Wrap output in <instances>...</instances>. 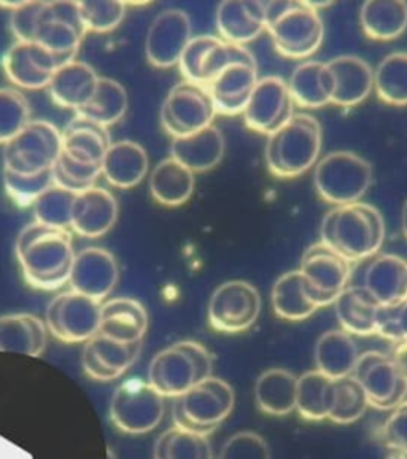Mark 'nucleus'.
I'll return each mask as SVG.
<instances>
[{
	"instance_id": "1",
	"label": "nucleus",
	"mask_w": 407,
	"mask_h": 459,
	"mask_svg": "<svg viewBox=\"0 0 407 459\" xmlns=\"http://www.w3.org/2000/svg\"><path fill=\"white\" fill-rule=\"evenodd\" d=\"M14 254L24 281L37 290L53 292L69 282L75 257L69 230L29 223L16 238Z\"/></svg>"
},
{
	"instance_id": "2",
	"label": "nucleus",
	"mask_w": 407,
	"mask_h": 459,
	"mask_svg": "<svg viewBox=\"0 0 407 459\" xmlns=\"http://www.w3.org/2000/svg\"><path fill=\"white\" fill-rule=\"evenodd\" d=\"M320 233L323 243L353 264L377 255L386 239V222L377 209L358 201L326 212Z\"/></svg>"
},
{
	"instance_id": "3",
	"label": "nucleus",
	"mask_w": 407,
	"mask_h": 459,
	"mask_svg": "<svg viewBox=\"0 0 407 459\" xmlns=\"http://www.w3.org/2000/svg\"><path fill=\"white\" fill-rule=\"evenodd\" d=\"M322 125L314 115L296 114L267 136V169L279 179H294L317 165L322 152Z\"/></svg>"
},
{
	"instance_id": "4",
	"label": "nucleus",
	"mask_w": 407,
	"mask_h": 459,
	"mask_svg": "<svg viewBox=\"0 0 407 459\" xmlns=\"http://www.w3.org/2000/svg\"><path fill=\"white\" fill-rule=\"evenodd\" d=\"M266 30L282 56L304 59L322 47L320 12L304 0H271L266 4Z\"/></svg>"
},
{
	"instance_id": "5",
	"label": "nucleus",
	"mask_w": 407,
	"mask_h": 459,
	"mask_svg": "<svg viewBox=\"0 0 407 459\" xmlns=\"http://www.w3.org/2000/svg\"><path fill=\"white\" fill-rule=\"evenodd\" d=\"M214 360L206 346L185 340L157 352L150 362L148 383L163 397L177 399L212 377Z\"/></svg>"
},
{
	"instance_id": "6",
	"label": "nucleus",
	"mask_w": 407,
	"mask_h": 459,
	"mask_svg": "<svg viewBox=\"0 0 407 459\" xmlns=\"http://www.w3.org/2000/svg\"><path fill=\"white\" fill-rule=\"evenodd\" d=\"M236 403L233 387L210 377L174 402V426L200 436H210L231 415Z\"/></svg>"
},
{
	"instance_id": "7",
	"label": "nucleus",
	"mask_w": 407,
	"mask_h": 459,
	"mask_svg": "<svg viewBox=\"0 0 407 459\" xmlns=\"http://www.w3.org/2000/svg\"><path fill=\"white\" fill-rule=\"evenodd\" d=\"M372 166L349 151L331 152L317 161L314 186L329 204L345 206L361 201L372 184Z\"/></svg>"
},
{
	"instance_id": "8",
	"label": "nucleus",
	"mask_w": 407,
	"mask_h": 459,
	"mask_svg": "<svg viewBox=\"0 0 407 459\" xmlns=\"http://www.w3.org/2000/svg\"><path fill=\"white\" fill-rule=\"evenodd\" d=\"M63 151V134L50 122H29L4 147V169L20 176L50 171Z\"/></svg>"
},
{
	"instance_id": "9",
	"label": "nucleus",
	"mask_w": 407,
	"mask_h": 459,
	"mask_svg": "<svg viewBox=\"0 0 407 459\" xmlns=\"http://www.w3.org/2000/svg\"><path fill=\"white\" fill-rule=\"evenodd\" d=\"M165 416V397L148 381L131 378L114 389L110 420L124 434L140 436L157 429Z\"/></svg>"
},
{
	"instance_id": "10",
	"label": "nucleus",
	"mask_w": 407,
	"mask_h": 459,
	"mask_svg": "<svg viewBox=\"0 0 407 459\" xmlns=\"http://www.w3.org/2000/svg\"><path fill=\"white\" fill-rule=\"evenodd\" d=\"M86 29L80 18L79 2H40L32 42L59 56L75 61Z\"/></svg>"
},
{
	"instance_id": "11",
	"label": "nucleus",
	"mask_w": 407,
	"mask_h": 459,
	"mask_svg": "<svg viewBox=\"0 0 407 459\" xmlns=\"http://www.w3.org/2000/svg\"><path fill=\"white\" fill-rule=\"evenodd\" d=\"M214 100L206 86L180 82L172 88L161 108V125L172 137H185L214 125Z\"/></svg>"
},
{
	"instance_id": "12",
	"label": "nucleus",
	"mask_w": 407,
	"mask_h": 459,
	"mask_svg": "<svg viewBox=\"0 0 407 459\" xmlns=\"http://www.w3.org/2000/svg\"><path fill=\"white\" fill-rule=\"evenodd\" d=\"M102 303L67 290L57 294L47 308L48 333L63 343H86L99 332Z\"/></svg>"
},
{
	"instance_id": "13",
	"label": "nucleus",
	"mask_w": 407,
	"mask_h": 459,
	"mask_svg": "<svg viewBox=\"0 0 407 459\" xmlns=\"http://www.w3.org/2000/svg\"><path fill=\"white\" fill-rule=\"evenodd\" d=\"M233 63L257 65V59L245 47L225 42L220 37L196 36L182 53L179 67L186 82L208 88L215 75Z\"/></svg>"
},
{
	"instance_id": "14",
	"label": "nucleus",
	"mask_w": 407,
	"mask_h": 459,
	"mask_svg": "<svg viewBox=\"0 0 407 459\" xmlns=\"http://www.w3.org/2000/svg\"><path fill=\"white\" fill-rule=\"evenodd\" d=\"M261 313V295L247 281H228L215 290L208 301V317L212 329L223 333H241L257 323Z\"/></svg>"
},
{
	"instance_id": "15",
	"label": "nucleus",
	"mask_w": 407,
	"mask_h": 459,
	"mask_svg": "<svg viewBox=\"0 0 407 459\" xmlns=\"http://www.w3.org/2000/svg\"><path fill=\"white\" fill-rule=\"evenodd\" d=\"M351 262L331 249L328 244L315 243L301 258L300 272L308 282L309 292L318 308L336 301L351 281Z\"/></svg>"
},
{
	"instance_id": "16",
	"label": "nucleus",
	"mask_w": 407,
	"mask_h": 459,
	"mask_svg": "<svg viewBox=\"0 0 407 459\" xmlns=\"http://www.w3.org/2000/svg\"><path fill=\"white\" fill-rule=\"evenodd\" d=\"M352 377L365 389L369 407L394 410L406 401L407 380L386 352L360 354Z\"/></svg>"
},
{
	"instance_id": "17",
	"label": "nucleus",
	"mask_w": 407,
	"mask_h": 459,
	"mask_svg": "<svg viewBox=\"0 0 407 459\" xmlns=\"http://www.w3.org/2000/svg\"><path fill=\"white\" fill-rule=\"evenodd\" d=\"M67 63H71L67 57L45 50L37 43L14 42L2 57V69L14 86L43 90L48 88L53 75Z\"/></svg>"
},
{
	"instance_id": "18",
	"label": "nucleus",
	"mask_w": 407,
	"mask_h": 459,
	"mask_svg": "<svg viewBox=\"0 0 407 459\" xmlns=\"http://www.w3.org/2000/svg\"><path fill=\"white\" fill-rule=\"evenodd\" d=\"M242 115L249 128L271 136L294 115V102L288 83L280 77L258 80Z\"/></svg>"
},
{
	"instance_id": "19",
	"label": "nucleus",
	"mask_w": 407,
	"mask_h": 459,
	"mask_svg": "<svg viewBox=\"0 0 407 459\" xmlns=\"http://www.w3.org/2000/svg\"><path fill=\"white\" fill-rule=\"evenodd\" d=\"M191 32L193 26L186 12L179 8L161 12L151 22L145 40V55L148 63L159 69L179 65L182 53L193 39Z\"/></svg>"
},
{
	"instance_id": "20",
	"label": "nucleus",
	"mask_w": 407,
	"mask_h": 459,
	"mask_svg": "<svg viewBox=\"0 0 407 459\" xmlns=\"http://www.w3.org/2000/svg\"><path fill=\"white\" fill-rule=\"evenodd\" d=\"M118 264L112 252L102 247H86L72 262L69 286L77 294L102 301L118 282Z\"/></svg>"
},
{
	"instance_id": "21",
	"label": "nucleus",
	"mask_w": 407,
	"mask_h": 459,
	"mask_svg": "<svg viewBox=\"0 0 407 459\" xmlns=\"http://www.w3.org/2000/svg\"><path fill=\"white\" fill-rule=\"evenodd\" d=\"M142 351L140 343H118L114 340L96 333L88 340L81 354V366L86 375L96 381H114L134 366Z\"/></svg>"
},
{
	"instance_id": "22",
	"label": "nucleus",
	"mask_w": 407,
	"mask_h": 459,
	"mask_svg": "<svg viewBox=\"0 0 407 459\" xmlns=\"http://www.w3.org/2000/svg\"><path fill=\"white\" fill-rule=\"evenodd\" d=\"M266 4L259 0H225L215 14L220 39L245 47L266 30Z\"/></svg>"
},
{
	"instance_id": "23",
	"label": "nucleus",
	"mask_w": 407,
	"mask_h": 459,
	"mask_svg": "<svg viewBox=\"0 0 407 459\" xmlns=\"http://www.w3.org/2000/svg\"><path fill=\"white\" fill-rule=\"evenodd\" d=\"M118 219V203L102 186H91L77 195L72 206L71 230L83 238H100L114 229Z\"/></svg>"
},
{
	"instance_id": "24",
	"label": "nucleus",
	"mask_w": 407,
	"mask_h": 459,
	"mask_svg": "<svg viewBox=\"0 0 407 459\" xmlns=\"http://www.w3.org/2000/svg\"><path fill=\"white\" fill-rule=\"evenodd\" d=\"M258 80V65L247 63H233L216 74L208 85L216 114H243Z\"/></svg>"
},
{
	"instance_id": "25",
	"label": "nucleus",
	"mask_w": 407,
	"mask_h": 459,
	"mask_svg": "<svg viewBox=\"0 0 407 459\" xmlns=\"http://www.w3.org/2000/svg\"><path fill=\"white\" fill-rule=\"evenodd\" d=\"M148 329V315L140 301L114 299L102 305L100 335L118 343H140Z\"/></svg>"
},
{
	"instance_id": "26",
	"label": "nucleus",
	"mask_w": 407,
	"mask_h": 459,
	"mask_svg": "<svg viewBox=\"0 0 407 459\" xmlns=\"http://www.w3.org/2000/svg\"><path fill=\"white\" fill-rule=\"evenodd\" d=\"M335 77V94L331 104L353 108L368 100L374 90V71L361 57L343 55L326 63Z\"/></svg>"
},
{
	"instance_id": "27",
	"label": "nucleus",
	"mask_w": 407,
	"mask_h": 459,
	"mask_svg": "<svg viewBox=\"0 0 407 459\" xmlns=\"http://www.w3.org/2000/svg\"><path fill=\"white\" fill-rule=\"evenodd\" d=\"M225 137L215 125L200 129L190 136L172 139L171 157L194 174L208 172L222 163Z\"/></svg>"
},
{
	"instance_id": "28",
	"label": "nucleus",
	"mask_w": 407,
	"mask_h": 459,
	"mask_svg": "<svg viewBox=\"0 0 407 459\" xmlns=\"http://www.w3.org/2000/svg\"><path fill=\"white\" fill-rule=\"evenodd\" d=\"M63 134V151L65 157L71 158L75 163L85 166H99L110 147V136L107 128L98 123L88 120L81 115L65 126Z\"/></svg>"
},
{
	"instance_id": "29",
	"label": "nucleus",
	"mask_w": 407,
	"mask_h": 459,
	"mask_svg": "<svg viewBox=\"0 0 407 459\" xmlns=\"http://www.w3.org/2000/svg\"><path fill=\"white\" fill-rule=\"evenodd\" d=\"M380 307L407 299V262L394 254H380L366 268L363 284Z\"/></svg>"
},
{
	"instance_id": "30",
	"label": "nucleus",
	"mask_w": 407,
	"mask_h": 459,
	"mask_svg": "<svg viewBox=\"0 0 407 459\" xmlns=\"http://www.w3.org/2000/svg\"><path fill=\"white\" fill-rule=\"evenodd\" d=\"M48 344V329L40 317L29 313L0 316V352L40 358Z\"/></svg>"
},
{
	"instance_id": "31",
	"label": "nucleus",
	"mask_w": 407,
	"mask_h": 459,
	"mask_svg": "<svg viewBox=\"0 0 407 459\" xmlns=\"http://www.w3.org/2000/svg\"><path fill=\"white\" fill-rule=\"evenodd\" d=\"M148 155L140 143L134 141H118L110 143L102 161V176L116 188H132L139 186L148 172Z\"/></svg>"
},
{
	"instance_id": "32",
	"label": "nucleus",
	"mask_w": 407,
	"mask_h": 459,
	"mask_svg": "<svg viewBox=\"0 0 407 459\" xmlns=\"http://www.w3.org/2000/svg\"><path fill=\"white\" fill-rule=\"evenodd\" d=\"M98 82L99 77L93 67L75 59L53 75L48 91L56 106L79 112L93 98Z\"/></svg>"
},
{
	"instance_id": "33",
	"label": "nucleus",
	"mask_w": 407,
	"mask_h": 459,
	"mask_svg": "<svg viewBox=\"0 0 407 459\" xmlns=\"http://www.w3.org/2000/svg\"><path fill=\"white\" fill-rule=\"evenodd\" d=\"M288 83L294 106L320 108L331 104L335 94V77L326 63L306 61L294 67Z\"/></svg>"
},
{
	"instance_id": "34",
	"label": "nucleus",
	"mask_w": 407,
	"mask_h": 459,
	"mask_svg": "<svg viewBox=\"0 0 407 459\" xmlns=\"http://www.w3.org/2000/svg\"><path fill=\"white\" fill-rule=\"evenodd\" d=\"M333 305L343 332L360 337L376 335L380 305L361 284L345 287Z\"/></svg>"
},
{
	"instance_id": "35",
	"label": "nucleus",
	"mask_w": 407,
	"mask_h": 459,
	"mask_svg": "<svg viewBox=\"0 0 407 459\" xmlns=\"http://www.w3.org/2000/svg\"><path fill=\"white\" fill-rule=\"evenodd\" d=\"M196 186V174L175 158H165L159 161L150 176V194L153 200L177 208L191 198Z\"/></svg>"
},
{
	"instance_id": "36",
	"label": "nucleus",
	"mask_w": 407,
	"mask_h": 459,
	"mask_svg": "<svg viewBox=\"0 0 407 459\" xmlns=\"http://www.w3.org/2000/svg\"><path fill=\"white\" fill-rule=\"evenodd\" d=\"M298 377L285 368H269L258 377L255 402L266 415L286 416L296 410Z\"/></svg>"
},
{
	"instance_id": "37",
	"label": "nucleus",
	"mask_w": 407,
	"mask_h": 459,
	"mask_svg": "<svg viewBox=\"0 0 407 459\" xmlns=\"http://www.w3.org/2000/svg\"><path fill=\"white\" fill-rule=\"evenodd\" d=\"M358 348L352 335L343 330H329L315 344L317 370L333 380L349 377L357 366Z\"/></svg>"
},
{
	"instance_id": "38",
	"label": "nucleus",
	"mask_w": 407,
	"mask_h": 459,
	"mask_svg": "<svg viewBox=\"0 0 407 459\" xmlns=\"http://www.w3.org/2000/svg\"><path fill=\"white\" fill-rule=\"evenodd\" d=\"M360 22L371 40L390 42L407 29V2L404 0H368L360 12Z\"/></svg>"
},
{
	"instance_id": "39",
	"label": "nucleus",
	"mask_w": 407,
	"mask_h": 459,
	"mask_svg": "<svg viewBox=\"0 0 407 459\" xmlns=\"http://www.w3.org/2000/svg\"><path fill=\"white\" fill-rule=\"evenodd\" d=\"M271 299L276 315L286 321H304L318 309L300 270L282 274L272 287Z\"/></svg>"
},
{
	"instance_id": "40",
	"label": "nucleus",
	"mask_w": 407,
	"mask_h": 459,
	"mask_svg": "<svg viewBox=\"0 0 407 459\" xmlns=\"http://www.w3.org/2000/svg\"><path fill=\"white\" fill-rule=\"evenodd\" d=\"M335 403V380L317 368L298 378L296 411L308 421L328 420Z\"/></svg>"
},
{
	"instance_id": "41",
	"label": "nucleus",
	"mask_w": 407,
	"mask_h": 459,
	"mask_svg": "<svg viewBox=\"0 0 407 459\" xmlns=\"http://www.w3.org/2000/svg\"><path fill=\"white\" fill-rule=\"evenodd\" d=\"M129 108L128 93L124 86L106 77H99L93 98L80 108L77 115L98 123L104 128L114 126L126 115Z\"/></svg>"
},
{
	"instance_id": "42",
	"label": "nucleus",
	"mask_w": 407,
	"mask_h": 459,
	"mask_svg": "<svg viewBox=\"0 0 407 459\" xmlns=\"http://www.w3.org/2000/svg\"><path fill=\"white\" fill-rule=\"evenodd\" d=\"M155 459H214L208 436L172 426L157 437Z\"/></svg>"
},
{
	"instance_id": "43",
	"label": "nucleus",
	"mask_w": 407,
	"mask_h": 459,
	"mask_svg": "<svg viewBox=\"0 0 407 459\" xmlns=\"http://www.w3.org/2000/svg\"><path fill=\"white\" fill-rule=\"evenodd\" d=\"M374 90L390 106H407V53L396 51L384 57L374 72Z\"/></svg>"
},
{
	"instance_id": "44",
	"label": "nucleus",
	"mask_w": 407,
	"mask_h": 459,
	"mask_svg": "<svg viewBox=\"0 0 407 459\" xmlns=\"http://www.w3.org/2000/svg\"><path fill=\"white\" fill-rule=\"evenodd\" d=\"M369 402L365 389L352 375L335 380V403L328 420L336 424L357 423L365 416Z\"/></svg>"
},
{
	"instance_id": "45",
	"label": "nucleus",
	"mask_w": 407,
	"mask_h": 459,
	"mask_svg": "<svg viewBox=\"0 0 407 459\" xmlns=\"http://www.w3.org/2000/svg\"><path fill=\"white\" fill-rule=\"evenodd\" d=\"M75 196L77 195L53 184L32 204L36 222L53 229L71 230L72 206Z\"/></svg>"
},
{
	"instance_id": "46",
	"label": "nucleus",
	"mask_w": 407,
	"mask_h": 459,
	"mask_svg": "<svg viewBox=\"0 0 407 459\" xmlns=\"http://www.w3.org/2000/svg\"><path fill=\"white\" fill-rule=\"evenodd\" d=\"M24 94L13 88H0V143H10L30 120Z\"/></svg>"
},
{
	"instance_id": "47",
	"label": "nucleus",
	"mask_w": 407,
	"mask_h": 459,
	"mask_svg": "<svg viewBox=\"0 0 407 459\" xmlns=\"http://www.w3.org/2000/svg\"><path fill=\"white\" fill-rule=\"evenodd\" d=\"M80 18L86 32L106 34L122 24L126 16V4L114 0L79 2Z\"/></svg>"
},
{
	"instance_id": "48",
	"label": "nucleus",
	"mask_w": 407,
	"mask_h": 459,
	"mask_svg": "<svg viewBox=\"0 0 407 459\" xmlns=\"http://www.w3.org/2000/svg\"><path fill=\"white\" fill-rule=\"evenodd\" d=\"M4 186L18 206H32L37 198L53 186V169L36 176H20L4 169Z\"/></svg>"
},
{
	"instance_id": "49",
	"label": "nucleus",
	"mask_w": 407,
	"mask_h": 459,
	"mask_svg": "<svg viewBox=\"0 0 407 459\" xmlns=\"http://www.w3.org/2000/svg\"><path fill=\"white\" fill-rule=\"evenodd\" d=\"M218 459H271V450L257 432L241 430L225 442Z\"/></svg>"
},
{
	"instance_id": "50",
	"label": "nucleus",
	"mask_w": 407,
	"mask_h": 459,
	"mask_svg": "<svg viewBox=\"0 0 407 459\" xmlns=\"http://www.w3.org/2000/svg\"><path fill=\"white\" fill-rule=\"evenodd\" d=\"M376 335L394 343L407 342V299L396 305L379 307Z\"/></svg>"
},
{
	"instance_id": "51",
	"label": "nucleus",
	"mask_w": 407,
	"mask_h": 459,
	"mask_svg": "<svg viewBox=\"0 0 407 459\" xmlns=\"http://www.w3.org/2000/svg\"><path fill=\"white\" fill-rule=\"evenodd\" d=\"M382 438L386 448L407 459V401L392 410L382 428Z\"/></svg>"
},
{
	"instance_id": "52",
	"label": "nucleus",
	"mask_w": 407,
	"mask_h": 459,
	"mask_svg": "<svg viewBox=\"0 0 407 459\" xmlns=\"http://www.w3.org/2000/svg\"><path fill=\"white\" fill-rule=\"evenodd\" d=\"M38 8L40 2H21V5L12 12L10 24L16 42H32Z\"/></svg>"
},
{
	"instance_id": "53",
	"label": "nucleus",
	"mask_w": 407,
	"mask_h": 459,
	"mask_svg": "<svg viewBox=\"0 0 407 459\" xmlns=\"http://www.w3.org/2000/svg\"><path fill=\"white\" fill-rule=\"evenodd\" d=\"M394 360V367L398 368V372L407 380V342H400L394 343V351L388 354Z\"/></svg>"
},
{
	"instance_id": "54",
	"label": "nucleus",
	"mask_w": 407,
	"mask_h": 459,
	"mask_svg": "<svg viewBox=\"0 0 407 459\" xmlns=\"http://www.w3.org/2000/svg\"><path fill=\"white\" fill-rule=\"evenodd\" d=\"M401 222H403V233L407 238V201L404 203V208H403V215H401Z\"/></svg>"
},
{
	"instance_id": "55",
	"label": "nucleus",
	"mask_w": 407,
	"mask_h": 459,
	"mask_svg": "<svg viewBox=\"0 0 407 459\" xmlns=\"http://www.w3.org/2000/svg\"><path fill=\"white\" fill-rule=\"evenodd\" d=\"M107 459H118L116 458V455H114L110 448H107Z\"/></svg>"
},
{
	"instance_id": "56",
	"label": "nucleus",
	"mask_w": 407,
	"mask_h": 459,
	"mask_svg": "<svg viewBox=\"0 0 407 459\" xmlns=\"http://www.w3.org/2000/svg\"><path fill=\"white\" fill-rule=\"evenodd\" d=\"M406 401H407V393H406Z\"/></svg>"
}]
</instances>
